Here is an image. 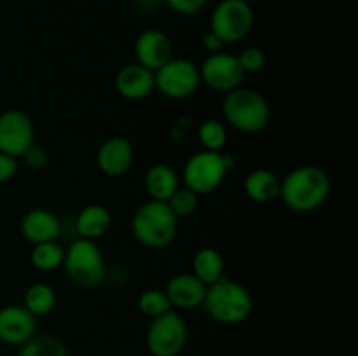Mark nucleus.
I'll list each match as a JSON object with an SVG mask.
<instances>
[{
	"instance_id": "nucleus-1",
	"label": "nucleus",
	"mask_w": 358,
	"mask_h": 356,
	"mask_svg": "<svg viewBox=\"0 0 358 356\" xmlns=\"http://www.w3.org/2000/svg\"><path fill=\"white\" fill-rule=\"evenodd\" d=\"M331 194L327 171L315 164L294 168L280 180V198L283 205L296 213H311L320 208Z\"/></svg>"
},
{
	"instance_id": "nucleus-2",
	"label": "nucleus",
	"mask_w": 358,
	"mask_h": 356,
	"mask_svg": "<svg viewBox=\"0 0 358 356\" xmlns=\"http://www.w3.org/2000/svg\"><path fill=\"white\" fill-rule=\"evenodd\" d=\"M201 307L215 323L240 325L250 318L254 300L241 283L222 276L219 281L206 286Z\"/></svg>"
},
{
	"instance_id": "nucleus-3",
	"label": "nucleus",
	"mask_w": 358,
	"mask_h": 356,
	"mask_svg": "<svg viewBox=\"0 0 358 356\" xmlns=\"http://www.w3.org/2000/svg\"><path fill=\"white\" fill-rule=\"evenodd\" d=\"M131 232L142 246L161 250L170 246L177 237L178 218L166 202L149 199L133 213Z\"/></svg>"
},
{
	"instance_id": "nucleus-4",
	"label": "nucleus",
	"mask_w": 358,
	"mask_h": 356,
	"mask_svg": "<svg viewBox=\"0 0 358 356\" xmlns=\"http://www.w3.org/2000/svg\"><path fill=\"white\" fill-rule=\"evenodd\" d=\"M222 115L229 126L247 135L264 131L271 119L268 100L250 87H236L222 100Z\"/></svg>"
},
{
	"instance_id": "nucleus-5",
	"label": "nucleus",
	"mask_w": 358,
	"mask_h": 356,
	"mask_svg": "<svg viewBox=\"0 0 358 356\" xmlns=\"http://www.w3.org/2000/svg\"><path fill=\"white\" fill-rule=\"evenodd\" d=\"M234 168V159L224 152L201 150L189 157L182 170L184 185L198 195L212 194Z\"/></svg>"
},
{
	"instance_id": "nucleus-6",
	"label": "nucleus",
	"mask_w": 358,
	"mask_h": 356,
	"mask_svg": "<svg viewBox=\"0 0 358 356\" xmlns=\"http://www.w3.org/2000/svg\"><path fill=\"white\" fill-rule=\"evenodd\" d=\"M63 267L70 281L84 290L100 286L107 274L103 253L98 248L96 241L83 239V237L73 241L65 250Z\"/></svg>"
},
{
	"instance_id": "nucleus-7",
	"label": "nucleus",
	"mask_w": 358,
	"mask_h": 356,
	"mask_svg": "<svg viewBox=\"0 0 358 356\" xmlns=\"http://www.w3.org/2000/svg\"><path fill=\"white\" fill-rule=\"evenodd\" d=\"M254 9L247 0H220L210 16V31L224 44H238L254 27Z\"/></svg>"
},
{
	"instance_id": "nucleus-8",
	"label": "nucleus",
	"mask_w": 358,
	"mask_h": 356,
	"mask_svg": "<svg viewBox=\"0 0 358 356\" xmlns=\"http://www.w3.org/2000/svg\"><path fill=\"white\" fill-rule=\"evenodd\" d=\"M187 323L171 309L150 320L145 335L147 351L152 356H178L187 344Z\"/></svg>"
},
{
	"instance_id": "nucleus-9",
	"label": "nucleus",
	"mask_w": 358,
	"mask_h": 356,
	"mask_svg": "<svg viewBox=\"0 0 358 356\" xmlns=\"http://www.w3.org/2000/svg\"><path fill=\"white\" fill-rule=\"evenodd\" d=\"M156 89L170 100H187L201 84L199 68L185 58H171L154 72Z\"/></svg>"
},
{
	"instance_id": "nucleus-10",
	"label": "nucleus",
	"mask_w": 358,
	"mask_h": 356,
	"mask_svg": "<svg viewBox=\"0 0 358 356\" xmlns=\"http://www.w3.org/2000/svg\"><path fill=\"white\" fill-rule=\"evenodd\" d=\"M198 68L201 82L219 93H229L236 89L245 79V72L238 61V56L229 54V52L220 51L208 54Z\"/></svg>"
},
{
	"instance_id": "nucleus-11",
	"label": "nucleus",
	"mask_w": 358,
	"mask_h": 356,
	"mask_svg": "<svg viewBox=\"0 0 358 356\" xmlns=\"http://www.w3.org/2000/svg\"><path fill=\"white\" fill-rule=\"evenodd\" d=\"M34 143L35 126L24 112L9 108L0 114V152L20 159Z\"/></svg>"
},
{
	"instance_id": "nucleus-12",
	"label": "nucleus",
	"mask_w": 358,
	"mask_h": 356,
	"mask_svg": "<svg viewBox=\"0 0 358 356\" xmlns=\"http://www.w3.org/2000/svg\"><path fill=\"white\" fill-rule=\"evenodd\" d=\"M37 318L24 306L10 304L0 309V341L9 346H23L35 337Z\"/></svg>"
},
{
	"instance_id": "nucleus-13",
	"label": "nucleus",
	"mask_w": 358,
	"mask_h": 356,
	"mask_svg": "<svg viewBox=\"0 0 358 356\" xmlns=\"http://www.w3.org/2000/svg\"><path fill=\"white\" fill-rule=\"evenodd\" d=\"M135 161L131 142L124 136H110L100 145L96 152V164L107 177L117 178L128 173Z\"/></svg>"
},
{
	"instance_id": "nucleus-14",
	"label": "nucleus",
	"mask_w": 358,
	"mask_h": 356,
	"mask_svg": "<svg viewBox=\"0 0 358 356\" xmlns=\"http://www.w3.org/2000/svg\"><path fill=\"white\" fill-rule=\"evenodd\" d=\"M171 52H173V45H171L170 37L157 28L143 30L135 40L136 63L152 72H156L168 59L173 58Z\"/></svg>"
},
{
	"instance_id": "nucleus-15",
	"label": "nucleus",
	"mask_w": 358,
	"mask_h": 356,
	"mask_svg": "<svg viewBox=\"0 0 358 356\" xmlns=\"http://www.w3.org/2000/svg\"><path fill=\"white\" fill-rule=\"evenodd\" d=\"M115 91L121 98L129 101L145 100L156 89L154 72L140 63H129L117 72L114 79Z\"/></svg>"
},
{
	"instance_id": "nucleus-16",
	"label": "nucleus",
	"mask_w": 358,
	"mask_h": 356,
	"mask_svg": "<svg viewBox=\"0 0 358 356\" xmlns=\"http://www.w3.org/2000/svg\"><path fill=\"white\" fill-rule=\"evenodd\" d=\"M164 293H166L171 307L189 311L201 307L203 300H205L206 285L199 281L192 272H178L168 279Z\"/></svg>"
},
{
	"instance_id": "nucleus-17",
	"label": "nucleus",
	"mask_w": 358,
	"mask_h": 356,
	"mask_svg": "<svg viewBox=\"0 0 358 356\" xmlns=\"http://www.w3.org/2000/svg\"><path fill=\"white\" fill-rule=\"evenodd\" d=\"M21 234L31 244L48 243L58 239L62 232V222L58 216L45 208H34L21 218Z\"/></svg>"
},
{
	"instance_id": "nucleus-18",
	"label": "nucleus",
	"mask_w": 358,
	"mask_h": 356,
	"mask_svg": "<svg viewBox=\"0 0 358 356\" xmlns=\"http://www.w3.org/2000/svg\"><path fill=\"white\" fill-rule=\"evenodd\" d=\"M143 185H145V192L152 201L166 202L171 198V194L180 187V180H178L177 171L170 164L156 163L145 171Z\"/></svg>"
},
{
	"instance_id": "nucleus-19",
	"label": "nucleus",
	"mask_w": 358,
	"mask_h": 356,
	"mask_svg": "<svg viewBox=\"0 0 358 356\" xmlns=\"http://www.w3.org/2000/svg\"><path fill=\"white\" fill-rule=\"evenodd\" d=\"M112 215L105 206L87 205L79 212L76 218V229L83 239L96 241L110 230Z\"/></svg>"
},
{
	"instance_id": "nucleus-20",
	"label": "nucleus",
	"mask_w": 358,
	"mask_h": 356,
	"mask_svg": "<svg viewBox=\"0 0 358 356\" xmlns=\"http://www.w3.org/2000/svg\"><path fill=\"white\" fill-rule=\"evenodd\" d=\"M243 191L250 201L266 205L280 198V178L273 171L259 168L247 175L243 181Z\"/></svg>"
},
{
	"instance_id": "nucleus-21",
	"label": "nucleus",
	"mask_w": 358,
	"mask_h": 356,
	"mask_svg": "<svg viewBox=\"0 0 358 356\" xmlns=\"http://www.w3.org/2000/svg\"><path fill=\"white\" fill-rule=\"evenodd\" d=\"M226 271V262H224L222 253L212 246H205L196 251L194 260H192V274L210 286L212 283L219 281Z\"/></svg>"
},
{
	"instance_id": "nucleus-22",
	"label": "nucleus",
	"mask_w": 358,
	"mask_h": 356,
	"mask_svg": "<svg viewBox=\"0 0 358 356\" xmlns=\"http://www.w3.org/2000/svg\"><path fill=\"white\" fill-rule=\"evenodd\" d=\"M23 306L37 316H44V314L51 313L56 306V292L51 285L48 283H34L27 288L23 299Z\"/></svg>"
},
{
	"instance_id": "nucleus-23",
	"label": "nucleus",
	"mask_w": 358,
	"mask_h": 356,
	"mask_svg": "<svg viewBox=\"0 0 358 356\" xmlns=\"http://www.w3.org/2000/svg\"><path fill=\"white\" fill-rule=\"evenodd\" d=\"M65 260V248L59 246L56 241L34 244L30 251V262L37 271L51 272L62 267Z\"/></svg>"
},
{
	"instance_id": "nucleus-24",
	"label": "nucleus",
	"mask_w": 358,
	"mask_h": 356,
	"mask_svg": "<svg viewBox=\"0 0 358 356\" xmlns=\"http://www.w3.org/2000/svg\"><path fill=\"white\" fill-rule=\"evenodd\" d=\"M17 356H69L65 342L52 335H35L20 346Z\"/></svg>"
},
{
	"instance_id": "nucleus-25",
	"label": "nucleus",
	"mask_w": 358,
	"mask_h": 356,
	"mask_svg": "<svg viewBox=\"0 0 358 356\" xmlns=\"http://www.w3.org/2000/svg\"><path fill=\"white\" fill-rule=\"evenodd\" d=\"M198 140L203 150L222 152L227 143V128L219 119H206L198 128Z\"/></svg>"
},
{
	"instance_id": "nucleus-26",
	"label": "nucleus",
	"mask_w": 358,
	"mask_h": 356,
	"mask_svg": "<svg viewBox=\"0 0 358 356\" xmlns=\"http://www.w3.org/2000/svg\"><path fill=\"white\" fill-rule=\"evenodd\" d=\"M138 309L143 316H147L152 320V318H157V316H161V314L168 313V311H171L173 307H171V304H170V300H168L164 290L147 288L140 293Z\"/></svg>"
},
{
	"instance_id": "nucleus-27",
	"label": "nucleus",
	"mask_w": 358,
	"mask_h": 356,
	"mask_svg": "<svg viewBox=\"0 0 358 356\" xmlns=\"http://www.w3.org/2000/svg\"><path fill=\"white\" fill-rule=\"evenodd\" d=\"M166 205L177 218H185V216H191L198 209L199 195L196 192H192L191 188L178 187L171 194V198L168 199Z\"/></svg>"
},
{
	"instance_id": "nucleus-28",
	"label": "nucleus",
	"mask_w": 358,
	"mask_h": 356,
	"mask_svg": "<svg viewBox=\"0 0 358 356\" xmlns=\"http://www.w3.org/2000/svg\"><path fill=\"white\" fill-rule=\"evenodd\" d=\"M238 61H240L245 75H247V73H257L266 66V52L262 51L261 47L252 45V47L243 49V51L238 54Z\"/></svg>"
},
{
	"instance_id": "nucleus-29",
	"label": "nucleus",
	"mask_w": 358,
	"mask_h": 356,
	"mask_svg": "<svg viewBox=\"0 0 358 356\" xmlns=\"http://www.w3.org/2000/svg\"><path fill=\"white\" fill-rule=\"evenodd\" d=\"M173 13L182 14V16H192L198 14L208 0H163Z\"/></svg>"
},
{
	"instance_id": "nucleus-30",
	"label": "nucleus",
	"mask_w": 358,
	"mask_h": 356,
	"mask_svg": "<svg viewBox=\"0 0 358 356\" xmlns=\"http://www.w3.org/2000/svg\"><path fill=\"white\" fill-rule=\"evenodd\" d=\"M23 161L24 164H27V168H30V170H42V168L48 164V152H45L41 145H35L34 143V145L24 152Z\"/></svg>"
},
{
	"instance_id": "nucleus-31",
	"label": "nucleus",
	"mask_w": 358,
	"mask_h": 356,
	"mask_svg": "<svg viewBox=\"0 0 358 356\" xmlns=\"http://www.w3.org/2000/svg\"><path fill=\"white\" fill-rule=\"evenodd\" d=\"M17 173V159L9 154L0 152V184H6Z\"/></svg>"
},
{
	"instance_id": "nucleus-32",
	"label": "nucleus",
	"mask_w": 358,
	"mask_h": 356,
	"mask_svg": "<svg viewBox=\"0 0 358 356\" xmlns=\"http://www.w3.org/2000/svg\"><path fill=\"white\" fill-rule=\"evenodd\" d=\"M224 45H226V44H224V42L220 40V38L217 37L213 31H208V34L203 37V47L208 51V54H213V52H220V51H222Z\"/></svg>"
}]
</instances>
